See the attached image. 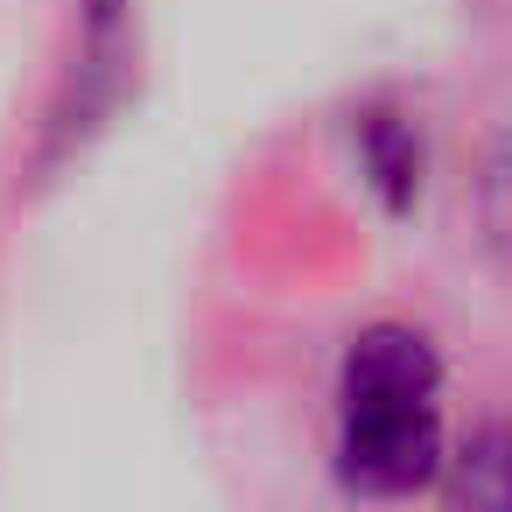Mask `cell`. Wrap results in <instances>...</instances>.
I'll use <instances>...</instances> for the list:
<instances>
[{"label": "cell", "mask_w": 512, "mask_h": 512, "mask_svg": "<svg viewBox=\"0 0 512 512\" xmlns=\"http://www.w3.org/2000/svg\"><path fill=\"white\" fill-rule=\"evenodd\" d=\"M435 400H337V477L365 498H407L442 477Z\"/></svg>", "instance_id": "obj_1"}, {"label": "cell", "mask_w": 512, "mask_h": 512, "mask_svg": "<svg viewBox=\"0 0 512 512\" xmlns=\"http://www.w3.org/2000/svg\"><path fill=\"white\" fill-rule=\"evenodd\" d=\"M435 393H442V358L421 330L372 323L365 337H351L344 372H337V400H435Z\"/></svg>", "instance_id": "obj_2"}, {"label": "cell", "mask_w": 512, "mask_h": 512, "mask_svg": "<svg viewBox=\"0 0 512 512\" xmlns=\"http://www.w3.org/2000/svg\"><path fill=\"white\" fill-rule=\"evenodd\" d=\"M358 169H365V183L379 190V204L386 211H414L421 204V169H428V155H421V134L400 120V113H365L358 120Z\"/></svg>", "instance_id": "obj_3"}, {"label": "cell", "mask_w": 512, "mask_h": 512, "mask_svg": "<svg viewBox=\"0 0 512 512\" xmlns=\"http://www.w3.org/2000/svg\"><path fill=\"white\" fill-rule=\"evenodd\" d=\"M442 477L456 505L512 512V428H477L456 456H442Z\"/></svg>", "instance_id": "obj_4"}, {"label": "cell", "mask_w": 512, "mask_h": 512, "mask_svg": "<svg viewBox=\"0 0 512 512\" xmlns=\"http://www.w3.org/2000/svg\"><path fill=\"white\" fill-rule=\"evenodd\" d=\"M477 218H484V239L498 253H512V127L491 134L484 148V169H477Z\"/></svg>", "instance_id": "obj_5"}, {"label": "cell", "mask_w": 512, "mask_h": 512, "mask_svg": "<svg viewBox=\"0 0 512 512\" xmlns=\"http://www.w3.org/2000/svg\"><path fill=\"white\" fill-rule=\"evenodd\" d=\"M127 15H134V0H85V64L92 71H106V57L120 50Z\"/></svg>", "instance_id": "obj_6"}]
</instances>
